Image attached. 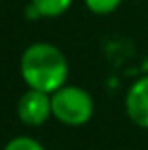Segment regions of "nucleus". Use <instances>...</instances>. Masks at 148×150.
<instances>
[{
  "label": "nucleus",
  "instance_id": "nucleus-7",
  "mask_svg": "<svg viewBox=\"0 0 148 150\" xmlns=\"http://www.w3.org/2000/svg\"><path fill=\"white\" fill-rule=\"evenodd\" d=\"M4 150H46V148L42 146L36 139H32V137L21 135V137H13V139L4 146Z\"/></svg>",
  "mask_w": 148,
  "mask_h": 150
},
{
  "label": "nucleus",
  "instance_id": "nucleus-8",
  "mask_svg": "<svg viewBox=\"0 0 148 150\" xmlns=\"http://www.w3.org/2000/svg\"><path fill=\"white\" fill-rule=\"evenodd\" d=\"M0 2H2V0H0Z\"/></svg>",
  "mask_w": 148,
  "mask_h": 150
},
{
  "label": "nucleus",
  "instance_id": "nucleus-1",
  "mask_svg": "<svg viewBox=\"0 0 148 150\" xmlns=\"http://www.w3.org/2000/svg\"><path fill=\"white\" fill-rule=\"evenodd\" d=\"M19 72L29 89H38L51 95L67 84L68 61L57 46L49 42H34L23 51Z\"/></svg>",
  "mask_w": 148,
  "mask_h": 150
},
{
  "label": "nucleus",
  "instance_id": "nucleus-3",
  "mask_svg": "<svg viewBox=\"0 0 148 150\" xmlns=\"http://www.w3.org/2000/svg\"><path fill=\"white\" fill-rule=\"evenodd\" d=\"M17 116L25 125L38 127L51 116V95L38 89H27L17 103Z\"/></svg>",
  "mask_w": 148,
  "mask_h": 150
},
{
  "label": "nucleus",
  "instance_id": "nucleus-6",
  "mask_svg": "<svg viewBox=\"0 0 148 150\" xmlns=\"http://www.w3.org/2000/svg\"><path fill=\"white\" fill-rule=\"evenodd\" d=\"M123 0H84L85 8L95 15H110L122 6Z\"/></svg>",
  "mask_w": 148,
  "mask_h": 150
},
{
  "label": "nucleus",
  "instance_id": "nucleus-5",
  "mask_svg": "<svg viewBox=\"0 0 148 150\" xmlns=\"http://www.w3.org/2000/svg\"><path fill=\"white\" fill-rule=\"evenodd\" d=\"M36 11L40 13V17H59L65 11H68V8L72 6V0H30Z\"/></svg>",
  "mask_w": 148,
  "mask_h": 150
},
{
  "label": "nucleus",
  "instance_id": "nucleus-2",
  "mask_svg": "<svg viewBox=\"0 0 148 150\" xmlns=\"http://www.w3.org/2000/svg\"><path fill=\"white\" fill-rule=\"evenodd\" d=\"M95 112V101L87 89L65 84L51 93V116L59 124L78 127L87 124Z\"/></svg>",
  "mask_w": 148,
  "mask_h": 150
},
{
  "label": "nucleus",
  "instance_id": "nucleus-4",
  "mask_svg": "<svg viewBox=\"0 0 148 150\" xmlns=\"http://www.w3.org/2000/svg\"><path fill=\"white\" fill-rule=\"evenodd\" d=\"M125 114L135 125L148 129V74L129 86L125 93Z\"/></svg>",
  "mask_w": 148,
  "mask_h": 150
}]
</instances>
